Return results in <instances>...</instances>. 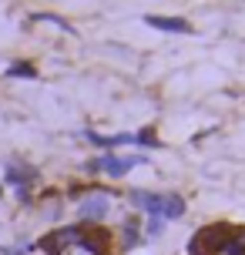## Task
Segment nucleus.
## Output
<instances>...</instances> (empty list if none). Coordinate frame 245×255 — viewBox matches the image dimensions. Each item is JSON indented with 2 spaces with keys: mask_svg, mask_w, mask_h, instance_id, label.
<instances>
[{
  "mask_svg": "<svg viewBox=\"0 0 245 255\" xmlns=\"http://www.w3.org/2000/svg\"><path fill=\"white\" fill-rule=\"evenodd\" d=\"M232 225H225V222H215V225H205V229H198L192 235V242H188V255H208V252H222V245L232 239Z\"/></svg>",
  "mask_w": 245,
  "mask_h": 255,
  "instance_id": "f257e3e1",
  "label": "nucleus"
},
{
  "mask_svg": "<svg viewBox=\"0 0 245 255\" xmlns=\"http://www.w3.org/2000/svg\"><path fill=\"white\" fill-rule=\"evenodd\" d=\"M81 235H84V229H81V225L54 229V232H47V235L37 242V249H44L47 255H61L64 249H71V245H81Z\"/></svg>",
  "mask_w": 245,
  "mask_h": 255,
  "instance_id": "f03ea898",
  "label": "nucleus"
},
{
  "mask_svg": "<svg viewBox=\"0 0 245 255\" xmlns=\"http://www.w3.org/2000/svg\"><path fill=\"white\" fill-rule=\"evenodd\" d=\"M108 208H111L108 195H104V191H94V195H88V198L78 205V215H81V222H91V225H98V222L108 215Z\"/></svg>",
  "mask_w": 245,
  "mask_h": 255,
  "instance_id": "7ed1b4c3",
  "label": "nucleus"
},
{
  "mask_svg": "<svg viewBox=\"0 0 245 255\" xmlns=\"http://www.w3.org/2000/svg\"><path fill=\"white\" fill-rule=\"evenodd\" d=\"M144 24L155 27V30H165V34H192V24L185 17H144Z\"/></svg>",
  "mask_w": 245,
  "mask_h": 255,
  "instance_id": "20e7f679",
  "label": "nucleus"
},
{
  "mask_svg": "<svg viewBox=\"0 0 245 255\" xmlns=\"http://www.w3.org/2000/svg\"><path fill=\"white\" fill-rule=\"evenodd\" d=\"M108 245H111V232L98 229V225L81 235V249H88L91 255H104V252H108Z\"/></svg>",
  "mask_w": 245,
  "mask_h": 255,
  "instance_id": "39448f33",
  "label": "nucleus"
},
{
  "mask_svg": "<svg viewBox=\"0 0 245 255\" xmlns=\"http://www.w3.org/2000/svg\"><path fill=\"white\" fill-rule=\"evenodd\" d=\"M134 165H138V158H98V168L108 171L111 178H124Z\"/></svg>",
  "mask_w": 245,
  "mask_h": 255,
  "instance_id": "423d86ee",
  "label": "nucleus"
},
{
  "mask_svg": "<svg viewBox=\"0 0 245 255\" xmlns=\"http://www.w3.org/2000/svg\"><path fill=\"white\" fill-rule=\"evenodd\" d=\"M37 178V171L34 168H20V165H7V181L10 185H17L20 191H27V185Z\"/></svg>",
  "mask_w": 245,
  "mask_h": 255,
  "instance_id": "0eeeda50",
  "label": "nucleus"
},
{
  "mask_svg": "<svg viewBox=\"0 0 245 255\" xmlns=\"http://www.w3.org/2000/svg\"><path fill=\"white\" fill-rule=\"evenodd\" d=\"M185 215V198H181L178 191H171L161 198V218H181Z\"/></svg>",
  "mask_w": 245,
  "mask_h": 255,
  "instance_id": "6e6552de",
  "label": "nucleus"
},
{
  "mask_svg": "<svg viewBox=\"0 0 245 255\" xmlns=\"http://www.w3.org/2000/svg\"><path fill=\"white\" fill-rule=\"evenodd\" d=\"M131 198H134V205H141V208H144V212H148L151 218H161V198H158V195H148V191H134Z\"/></svg>",
  "mask_w": 245,
  "mask_h": 255,
  "instance_id": "1a4fd4ad",
  "label": "nucleus"
},
{
  "mask_svg": "<svg viewBox=\"0 0 245 255\" xmlns=\"http://www.w3.org/2000/svg\"><path fill=\"white\" fill-rule=\"evenodd\" d=\"M34 20H37V24H54V27H61V30H67V34H74V27L67 24L64 17H54V13H34Z\"/></svg>",
  "mask_w": 245,
  "mask_h": 255,
  "instance_id": "9d476101",
  "label": "nucleus"
},
{
  "mask_svg": "<svg viewBox=\"0 0 245 255\" xmlns=\"http://www.w3.org/2000/svg\"><path fill=\"white\" fill-rule=\"evenodd\" d=\"M7 74H10V77H37V71H34L30 64H10Z\"/></svg>",
  "mask_w": 245,
  "mask_h": 255,
  "instance_id": "9b49d317",
  "label": "nucleus"
},
{
  "mask_svg": "<svg viewBox=\"0 0 245 255\" xmlns=\"http://www.w3.org/2000/svg\"><path fill=\"white\" fill-rule=\"evenodd\" d=\"M138 245V222H128L124 225V249H134Z\"/></svg>",
  "mask_w": 245,
  "mask_h": 255,
  "instance_id": "f8f14e48",
  "label": "nucleus"
},
{
  "mask_svg": "<svg viewBox=\"0 0 245 255\" xmlns=\"http://www.w3.org/2000/svg\"><path fill=\"white\" fill-rule=\"evenodd\" d=\"M27 249H30V245L24 242V245H17V249H0V255H24Z\"/></svg>",
  "mask_w": 245,
  "mask_h": 255,
  "instance_id": "ddd939ff",
  "label": "nucleus"
},
{
  "mask_svg": "<svg viewBox=\"0 0 245 255\" xmlns=\"http://www.w3.org/2000/svg\"><path fill=\"white\" fill-rule=\"evenodd\" d=\"M134 141H144V144H158V138L155 134H151V131H141V134H138V138Z\"/></svg>",
  "mask_w": 245,
  "mask_h": 255,
  "instance_id": "4468645a",
  "label": "nucleus"
}]
</instances>
